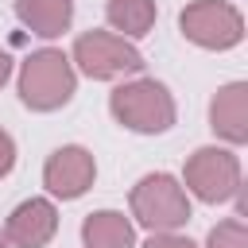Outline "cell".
Wrapping results in <instances>:
<instances>
[{
    "mask_svg": "<svg viewBox=\"0 0 248 248\" xmlns=\"http://www.w3.org/2000/svg\"><path fill=\"white\" fill-rule=\"evenodd\" d=\"M74 93V70L70 62L58 54V50H39L23 62V74H19V97L23 105L31 108H58L66 105Z\"/></svg>",
    "mask_w": 248,
    "mask_h": 248,
    "instance_id": "6da1fadb",
    "label": "cell"
},
{
    "mask_svg": "<svg viewBox=\"0 0 248 248\" xmlns=\"http://www.w3.org/2000/svg\"><path fill=\"white\" fill-rule=\"evenodd\" d=\"M112 116L132 132H163L174 120V101L159 81H132L112 93Z\"/></svg>",
    "mask_w": 248,
    "mask_h": 248,
    "instance_id": "7a4b0ae2",
    "label": "cell"
},
{
    "mask_svg": "<svg viewBox=\"0 0 248 248\" xmlns=\"http://www.w3.org/2000/svg\"><path fill=\"white\" fill-rule=\"evenodd\" d=\"M132 209L147 229H178L190 217L186 194L178 190L174 178L167 174H147L136 190H132Z\"/></svg>",
    "mask_w": 248,
    "mask_h": 248,
    "instance_id": "3957f363",
    "label": "cell"
},
{
    "mask_svg": "<svg viewBox=\"0 0 248 248\" xmlns=\"http://www.w3.org/2000/svg\"><path fill=\"white\" fill-rule=\"evenodd\" d=\"M74 58L89 78H116V74H132L143 66L140 50L108 31H89L74 43Z\"/></svg>",
    "mask_w": 248,
    "mask_h": 248,
    "instance_id": "277c9868",
    "label": "cell"
},
{
    "mask_svg": "<svg viewBox=\"0 0 248 248\" xmlns=\"http://www.w3.org/2000/svg\"><path fill=\"white\" fill-rule=\"evenodd\" d=\"M182 35L198 46H232L240 39V12L221 0H198L182 12Z\"/></svg>",
    "mask_w": 248,
    "mask_h": 248,
    "instance_id": "5b68a950",
    "label": "cell"
},
{
    "mask_svg": "<svg viewBox=\"0 0 248 248\" xmlns=\"http://www.w3.org/2000/svg\"><path fill=\"white\" fill-rule=\"evenodd\" d=\"M186 182L198 198L205 202H225L236 194V182H240V167H236V155L229 151H217V147H202L190 163H186Z\"/></svg>",
    "mask_w": 248,
    "mask_h": 248,
    "instance_id": "8992f818",
    "label": "cell"
},
{
    "mask_svg": "<svg viewBox=\"0 0 248 248\" xmlns=\"http://www.w3.org/2000/svg\"><path fill=\"white\" fill-rule=\"evenodd\" d=\"M43 174H46V186L58 198H78L93 182V155L81 151V147H62V151L50 155Z\"/></svg>",
    "mask_w": 248,
    "mask_h": 248,
    "instance_id": "52a82bcc",
    "label": "cell"
},
{
    "mask_svg": "<svg viewBox=\"0 0 248 248\" xmlns=\"http://www.w3.org/2000/svg\"><path fill=\"white\" fill-rule=\"evenodd\" d=\"M54 225H58L54 205L43 202V198H31V202H23V205L8 217V240H12L16 248H43V244L54 236Z\"/></svg>",
    "mask_w": 248,
    "mask_h": 248,
    "instance_id": "ba28073f",
    "label": "cell"
},
{
    "mask_svg": "<svg viewBox=\"0 0 248 248\" xmlns=\"http://www.w3.org/2000/svg\"><path fill=\"white\" fill-rule=\"evenodd\" d=\"M244 101H248V93H244V85L236 81V85H225V89L213 97V108H209L213 128H217L225 140H232V143L248 140V108H244Z\"/></svg>",
    "mask_w": 248,
    "mask_h": 248,
    "instance_id": "9c48e42d",
    "label": "cell"
},
{
    "mask_svg": "<svg viewBox=\"0 0 248 248\" xmlns=\"http://www.w3.org/2000/svg\"><path fill=\"white\" fill-rule=\"evenodd\" d=\"M16 12L43 39L62 35L66 23H70V0H16Z\"/></svg>",
    "mask_w": 248,
    "mask_h": 248,
    "instance_id": "30bf717a",
    "label": "cell"
},
{
    "mask_svg": "<svg viewBox=\"0 0 248 248\" xmlns=\"http://www.w3.org/2000/svg\"><path fill=\"white\" fill-rule=\"evenodd\" d=\"M81 236H85V244L89 248H128L132 244V225L120 217V213H93L89 221H85V229H81Z\"/></svg>",
    "mask_w": 248,
    "mask_h": 248,
    "instance_id": "8fae6325",
    "label": "cell"
},
{
    "mask_svg": "<svg viewBox=\"0 0 248 248\" xmlns=\"http://www.w3.org/2000/svg\"><path fill=\"white\" fill-rule=\"evenodd\" d=\"M108 23L124 35H147L155 23V0H108Z\"/></svg>",
    "mask_w": 248,
    "mask_h": 248,
    "instance_id": "7c38bea8",
    "label": "cell"
},
{
    "mask_svg": "<svg viewBox=\"0 0 248 248\" xmlns=\"http://www.w3.org/2000/svg\"><path fill=\"white\" fill-rule=\"evenodd\" d=\"M209 248H248V232L240 221H225L209 232Z\"/></svg>",
    "mask_w": 248,
    "mask_h": 248,
    "instance_id": "4fadbf2b",
    "label": "cell"
},
{
    "mask_svg": "<svg viewBox=\"0 0 248 248\" xmlns=\"http://www.w3.org/2000/svg\"><path fill=\"white\" fill-rule=\"evenodd\" d=\"M12 163H16V147H12V140L0 132V174H8Z\"/></svg>",
    "mask_w": 248,
    "mask_h": 248,
    "instance_id": "5bb4252c",
    "label": "cell"
},
{
    "mask_svg": "<svg viewBox=\"0 0 248 248\" xmlns=\"http://www.w3.org/2000/svg\"><path fill=\"white\" fill-rule=\"evenodd\" d=\"M147 248H194L190 240H182V236H151L147 240Z\"/></svg>",
    "mask_w": 248,
    "mask_h": 248,
    "instance_id": "9a60e30c",
    "label": "cell"
},
{
    "mask_svg": "<svg viewBox=\"0 0 248 248\" xmlns=\"http://www.w3.org/2000/svg\"><path fill=\"white\" fill-rule=\"evenodd\" d=\"M8 70H12V66H8V54H0V85H4V78H8Z\"/></svg>",
    "mask_w": 248,
    "mask_h": 248,
    "instance_id": "2e32d148",
    "label": "cell"
},
{
    "mask_svg": "<svg viewBox=\"0 0 248 248\" xmlns=\"http://www.w3.org/2000/svg\"><path fill=\"white\" fill-rule=\"evenodd\" d=\"M0 248H8V244H4V236H0Z\"/></svg>",
    "mask_w": 248,
    "mask_h": 248,
    "instance_id": "e0dca14e",
    "label": "cell"
}]
</instances>
